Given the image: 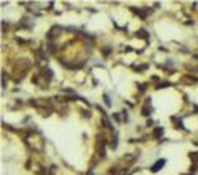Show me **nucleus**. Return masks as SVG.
Segmentation results:
<instances>
[{"instance_id":"obj_1","label":"nucleus","mask_w":198,"mask_h":175,"mask_svg":"<svg viewBox=\"0 0 198 175\" xmlns=\"http://www.w3.org/2000/svg\"><path fill=\"white\" fill-rule=\"evenodd\" d=\"M164 165H165V159H159V160H157L155 164H153V165L150 167V172H152V173H157Z\"/></svg>"},{"instance_id":"obj_2","label":"nucleus","mask_w":198,"mask_h":175,"mask_svg":"<svg viewBox=\"0 0 198 175\" xmlns=\"http://www.w3.org/2000/svg\"><path fill=\"white\" fill-rule=\"evenodd\" d=\"M142 116H150V97H147L145 99V104H144V108H142Z\"/></svg>"},{"instance_id":"obj_3","label":"nucleus","mask_w":198,"mask_h":175,"mask_svg":"<svg viewBox=\"0 0 198 175\" xmlns=\"http://www.w3.org/2000/svg\"><path fill=\"white\" fill-rule=\"evenodd\" d=\"M41 76L46 81H51V79H53V71H51L50 68H43V70H41Z\"/></svg>"},{"instance_id":"obj_4","label":"nucleus","mask_w":198,"mask_h":175,"mask_svg":"<svg viewBox=\"0 0 198 175\" xmlns=\"http://www.w3.org/2000/svg\"><path fill=\"white\" fill-rule=\"evenodd\" d=\"M152 136L155 137V139H160V137L164 136V127H155L153 132H152Z\"/></svg>"},{"instance_id":"obj_5","label":"nucleus","mask_w":198,"mask_h":175,"mask_svg":"<svg viewBox=\"0 0 198 175\" xmlns=\"http://www.w3.org/2000/svg\"><path fill=\"white\" fill-rule=\"evenodd\" d=\"M109 147H111V149H116V147H117V137H116V136L112 137L111 140H109Z\"/></svg>"},{"instance_id":"obj_6","label":"nucleus","mask_w":198,"mask_h":175,"mask_svg":"<svg viewBox=\"0 0 198 175\" xmlns=\"http://www.w3.org/2000/svg\"><path fill=\"white\" fill-rule=\"evenodd\" d=\"M135 35L140 36V38H145V40H147V31H145V30H137Z\"/></svg>"},{"instance_id":"obj_7","label":"nucleus","mask_w":198,"mask_h":175,"mask_svg":"<svg viewBox=\"0 0 198 175\" xmlns=\"http://www.w3.org/2000/svg\"><path fill=\"white\" fill-rule=\"evenodd\" d=\"M104 103H106V106L109 108V106H111V99H109V96L107 94H104Z\"/></svg>"},{"instance_id":"obj_8","label":"nucleus","mask_w":198,"mask_h":175,"mask_svg":"<svg viewBox=\"0 0 198 175\" xmlns=\"http://www.w3.org/2000/svg\"><path fill=\"white\" fill-rule=\"evenodd\" d=\"M167 86H168V83H160V84H157V89H164Z\"/></svg>"},{"instance_id":"obj_9","label":"nucleus","mask_w":198,"mask_h":175,"mask_svg":"<svg viewBox=\"0 0 198 175\" xmlns=\"http://www.w3.org/2000/svg\"><path fill=\"white\" fill-rule=\"evenodd\" d=\"M112 117H114V119L117 121V122H121V121H122V119L119 117V114H112Z\"/></svg>"},{"instance_id":"obj_10","label":"nucleus","mask_w":198,"mask_h":175,"mask_svg":"<svg viewBox=\"0 0 198 175\" xmlns=\"http://www.w3.org/2000/svg\"><path fill=\"white\" fill-rule=\"evenodd\" d=\"M139 89L140 91H145V84H139Z\"/></svg>"}]
</instances>
